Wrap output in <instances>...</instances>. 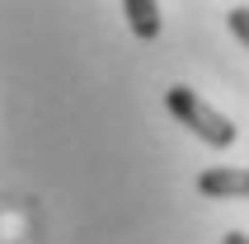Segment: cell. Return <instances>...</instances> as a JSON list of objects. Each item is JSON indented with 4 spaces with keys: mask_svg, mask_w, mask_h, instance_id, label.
<instances>
[{
    "mask_svg": "<svg viewBox=\"0 0 249 244\" xmlns=\"http://www.w3.org/2000/svg\"><path fill=\"white\" fill-rule=\"evenodd\" d=\"M165 108L174 113V118L197 136V141H207L212 150L235 146V122L226 118V113H216L207 99H197L188 85H169V89H165Z\"/></svg>",
    "mask_w": 249,
    "mask_h": 244,
    "instance_id": "cell-1",
    "label": "cell"
},
{
    "mask_svg": "<svg viewBox=\"0 0 249 244\" xmlns=\"http://www.w3.org/2000/svg\"><path fill=\"white\" fill-rule=\"evenodd\" d=\"M221 244H249V235H245V230H226Z\"/></svg>",
    "mask_w": 249,
    "mask_h": 244,
    "instance_id": "cell-5",
    "label": "cell"
},
{
    "mask_svg": "<svg viewBox=\"0 0 249 244\" xmlns=\"http://www.w3.org/2000/svg\"><path fill=\"white\" fill-rule=\"evenodd\" d=\"M197 192L202 197H249V169H231V164L202 169L197 174Z\"/></svg>",
    "mask_w": 249,
    "mask_h": 244,
    "instance_id": "cell-2",
    "label": "cell"
},
{
    "mask_svg": "<svg viewBox=\"0 0 249 244\" xmlns=\"http://www.w3.org/2000/svg\"><path fill=\"white\" fill-rule=\"evenodd\" d=\"M226 24H231V33L249 47V5H235V10L226 14Z\"/></svg>",
    "mask_w": 249,
    "mask_h": 244,
    "instance_id": "cell-4",
    "label": "cell"
},
{
    "mask_svg": "<svg viewBox=\"0 0 249 244\" xmlns=\"http://www.w3.org/2000/svg\"><path fill=\"white\" fill-rule=\"evenodd\" d=\"M123 14H127V28H132L141 42L160 38V5H155V0H123Z\"/></svg>",
    "mask_w": 249,
    "mask_h": 244,
    "instance_id": "cell-3",
    "label": "cell"
}]
</instances>
